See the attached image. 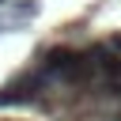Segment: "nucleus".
<instances>
[{"label":"nucleus","mask_w":121,"mask_h":121,"mask_svg":"<svg viewBox=\"0 0 121 121\" xmlns=\"http://www.w3.org/2000/svg\"><path fill=\"white\" fill-rule=\"evenodd\" d=\"M83 53H87V60H91L98 83H110V87L121 83V53L110 45V38H106V42H91Z\"/></svg>","instance_id":"obj_1"},{"label":"nucleus","mask_w":121,"mask_h":121,"mask_svg":"<svg viewBox=\"0 0 121 121\" xmlns=\"http://www.w3.org/2000/svg\"><path fill=\"white\" fill-rule=\"evenodd\" d=\"M38 15V0H19L15 8H11V26H23L26 19H34Z\"/></svg>","instance_id":"obj_2"},{"label":"nucleus","mask_w":121,"mask_h":121,"mask_svg":"<svg viewBox=\"0 0 121 121\" xmlns=\"http://www.w3.org/2000/svg\"><path fill=\"white\" fill-rule=\"evenodd\" d=\"M117 102H121V83H117Z\"/></svg>","instance_id":"obj_5"},{"label":"nucleus","mask_w":121,"mask_h":121,"mask_svg":"<svg viewBox=\"0 0 121 121\" xmlns=\"http://www.w3.org/2000/svg\"><path fill=\"white\" fill-rule=\"evenodd\" d=\"M110 45H113V49L121 53V30H117V34H110Z\"/></svg>","instance_id":"obj_3"},{"label":"nucleus","mask_w":121,"mask_h":121,"mask_svg":"<svg viewBox=\"0 0 121 121\" xmlns=\"http://www.w3.org/2000/svg\"><path fill=\"white\" fill-rule=\"evenodd\" d=\"M110 121H121V113H113V117H110Z\"/></svg>","instance_id":"obj_4"},{"label":"nucleus","mask_w":121,"mask_h":121,"mask_svg":"<svg viewBox=\"0 0 121 121\" xmlns=\"http://www.w3.org/2000/svg\"><path fill=\"white\" fill-rule=\"evenodd\" d=\"M0 4H8V0H0Z\"/></svg>","instance_id":"obj_6"}]
</instances>
